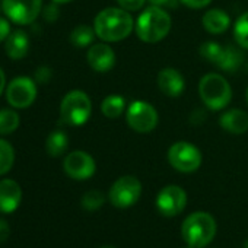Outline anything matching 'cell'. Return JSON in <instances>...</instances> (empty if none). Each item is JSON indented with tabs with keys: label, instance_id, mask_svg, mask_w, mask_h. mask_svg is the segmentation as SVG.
Segmentation results:
<instances>
[{
	"label": "cell",
	"instance_id": "f1b7e54d",
	"mask_svg": "<svg viewBox=\"0 0 248 248\" xmlns=\"http://www.w3.org/2000/svg\"><path fill=\"white\" fill-rule=\"evenodd\" d=\"M59 16H60V9H59V5L57 3L51 2L47 6H44V9H43V18L47 22H50V24L51 22H56L59 19Z\"/></svg>",
	"mask_w": 248,
	"mask_h": 248
},
{
	"label": "cell",
	"instance_id": "cb8c5ba5",
	"mask_svg": "<svg viewBox=\"0 0 248 248\" xmlns=\"http://www.w3.org/2000/svg\"><path fill=\"white\" fill-rule=\"evenodd\" d=\"M199 53L200 56L207 60L209 63H213L215 66L219 64V62L222 60L223 57V53H225V47L220 46L219 43H215V41H206L200 46L199 48Z\"/></svg>",
	"mask_w": 248,
	"mask_h": 248
},
{
	"label": "cell",
	"instance_id": "44dd1931",
	"mask_svg": "<svg viewBox=\"0 0 248 248\" xmlns=\"http://www.w3.org/2000/svg\"><path fill=\"white\" fill-rule=\"evenodd\" d=\"M242 62H244L242 53L238 48L232 47V46H226L223 57H222V60L219 62V64L216 67L220 69V70H225L228 73H233L241 67Z\"/></svg>",
	"mask_w": 248,
	"mask_h": 248
},
{
	"label": "cell",
	"instance_id": "52a82bcc",
	"mask_svg": "<svg viewBox=\"0 0 248 248\" xmlns=\"http://www.w3.org/2000/svg\"><path fill=\"white\" fill-rule=\"evenodd\" d=\"M126 121L129 127L136 133H151L158 124V111L146 101H133L126 108Z\"/></svg>",
	"mask_w": 248,
	"mask_h": 248
},
{
	"label": "cell",
	"instance_id": "1f68e13d",
	"mask_svg": "<svg viewBox=\"0 0 248 248\" xmlns=\"http://www.w3.org/2000/svg\"><path fill=\"white\" fill-rule=\"evenodd\" d=\"M11 34V24L5 18L0 16V43L5 41Z\"/></svg>",
	"mask_w": 248,
	"mask_h": 248
},
{
	"label": "cell",
	"instance_id": "d6986e66",
	"mask_svg": "<svg viewBox=\"0 0 248 248\" xmlns=\"http://www.w3.org/2000/svg\"><path fill=\"white\" fill-rule=\"evenodd\" d=\"M69 148V138L63 130H54L48 135L46 140V151L50 156L59 158Z\"/></svg>",
	"mask_w": 248,
	"mask_h": 248
},
{
	"label": "cell",
	"instance_id": "f35d334b",
	"mask_svg": "<svg viewBox=\"0 0 248 248\" xmlns=\"http://www.w3.org/2000/svg\"><path fill=\"white\" fill-rule=\"evenodd\" d=\"M0 11H2V0H0Z\"/></svg>",
	"mask_w": 248,
	"mask_h": 248
},
{
	"label": "cell",
	"instance_id": "d4e9b609",
	"mask_svg": "<svg viewBox=\"0 0 248 248\" xmlns=\"http://www.w3.org/2000/svg\"><path fill=\"white\" fill-rule=\"evenodd\" d=\"M15 162V151L14 146L5 140L0 139V175L8 174Z\"/></svg>",
	"mask_w": 248,
	"mask_h": 248
},
{
	"label": "cell",
	"instance_id": "83f0119b",
	"mask_svg": "<svg viewBox=\"0 0 248 248\" xmlns=\"http://www.w3.org/2000/svg\"><path fill=\"white\" fill-rule=\"evenodd\" d=\"M118 8L127 11V12H138L143 8L146 0H115Z\"/></svg>",
	"mask_w": 248,
	"mask_h": 248
},
{
	"label": "cell",
	"instance_id": "9c48e42d",
	"mask_svg": "<svg viewBox=\"0 0 248 248\" xmlns=\"http://www.w3.org/2000/svg\"><path fill=\"white\" fill-rule=\"evenodd\" d=\"M3 14L16 25L35 22L43 11V0H2Z\"/></svg>",
	"mask_w": 248,
	"mask_h": 248
},
{
	"label": "cell",
	"instance_id": "60d3db41",
	"mask_svg": "<svg viewBox=\"0 0 248 248\" xmlns=\"http://www.w3.org/2000/svg\"><path fill=\"white\" fill-rule=\"evenodd\" d=\"M186 248H193V247H190V245H188V247H186Z\"/></svg>",
	"mask_w": 248,
	"mask_h": 248
},
{
	"label": "cell",
	"instance_id": "4dcf8cb0",
	"mask_svg": "<svg viewBox=\"0 0 248 248\" xmlns=\"http://www.w3.org/2000/svg\"><path fill=\"white\" fill-rule=\"evenodd\" d=\"M178 2L190 9H202L209 6L212 0H178Z\"/></svg>",
	"mask_w": 248,
	"mask_h": 248
},
{
	"label": "cell",
	"instance_id": "ba28073f",
	"mask_svg": "<svg viewBox=\"0 0 248 248\" xmlns=\"http://www.w3.org/2000/svg\"><path fill=\"white\" fill-rule=\"evenodd\" d=\"M168 162L180 172H194L202 165V152L188 142H177L168 149Z\"/></svg>",
	"mask_w": 248,
	"mask_h": 248
},
{
	"label": "cell",
	"instance_id": "7c38bea8",
	"mask_svg": "<svg viewBox=\"0 0 248 248\" xmlns=\"http://www.w3.org/2000/svg\"><path fill=\"white\" fill-rule=\"evenodd\" d=\"M64 172L78 181L91 178L96 171L95 159L85 151H73L63 161Z\"/></svg>",
	"mask_w": 248,
	"mask_h": 248
},
{
	"label": "cell",
	"instance_id": "9a60e30c",
	"mask_svg": "<svg viewBox=\"0 0 248 248\" xmlns=\"http://www.w3.org/2000/svg\"><path fill=\"white\" fill-rule=\"evenodd\" d=\"M158 86L164 95H167L170 98H177L184 92L186 80L177 69L164 67L158 73Z\"/></svg>",
	"mask_w": 248,
	"mask_h": 248
},
{
	"label": "cell",
	"instance_id": "7402d4cb",
	"mask_svg": "<svg viewBox=\"0 0 248 248\" xmlns=\"http://www.w3.org/2000/svg\"><path fill=\"white\" fill-rule=\"evenodd\" d=\"M96 34L95 30L89 25H78L73 28V31L70 32V43L76 47V48H85L92 46L93 40H95Z\"/></svg>",
	"mask_w": 248,
	"mask_h": 248
},
{
	"label": "cell",
	"instance_id": "ffe728a7",
	"mask_svg": "<svg viewBox=\"0 0 248 248\" xmlns=\"http://www.w3.org/2000/svg\"><path fill=\"white\" fill-rule=\"evenodd\" d=\"M126 108H127L126 99H124L121 95H117V93L108 95L101 102V111H102V114L107 118H111V120L120 117L124 111H126Z\"/></svg>",
	"mask_w": 248,
	"mask_h": 248
},
{
	"label": "cell",
	"instance_id": "603a6c76",
	"mask_svg": "<svg viewBox=\"0 0 248 248\" xmlns=\"http://www.w3.org/2000/svg\"><path fill=\"white\" fill-rule=\"evenodd\" d=\"M21 124L19 114L15 109H0V136L12 135Z\"/></svg>",
	"mask_w": 248,
	"mask_h": 248
},
{
	"label": "cell",
	"instance_id": "7a4b0ae2",
	"mask_svg": "<svg viewBox=\"0 0 248 248\" xmlns=\"http://www.w3.org/2000/svg\"><path fill=\"white\" fill-rule=\"evenodd\" d=\"M172 19L164 8L149 6L138 18L135 30L143 43L155 44L162 41L171 31Z\"/></svg>",
	"mask_w": 248,
	"mask_h": 248
},
{
	"label": "cell",
	"instance_id": "f546056e",
	"mask_svg": "<svg viewBox=\"0 0 248 248\" xmlns=\"http://www.w3.org/2000/svg\"><path fill=\"white\" fill-rule=\"evenodd\" d=\"M35 82L37 83H41V85H47L51 78H53V70L48 67V66H40L37 70H35Z\"/></svg>",
	"mask_w": 248,
	"mask_h": 248
},
{
	"label": "cell",
	"instance_id": "30bf717a",
	"mask_svg": "<svg viewBox=\"0 0 248 248\" xmlns=\"http://www.w3.org/2000/svg\"><path fill=\"white\" fill-rule=\"evenodd\" d=\"M37 98L35 80L27 76L15 78L6 88V101L16 109H25L34 104Z\"/></svg>",
	"mask_w": 248,
	"mask_h": 248
},
{
	"label": "cell",
	"instance_id": "8fae6325",
	"mask_svg": "<svg viewBox=\"0 0 248 248\" xmlns=\"http://www.w3.org/2000/svg\"><path fill=\"white\" fill-rule=\"evenodd\" d=\"M187 204V193L180 186H167L156 196V207L165 217L180 215Z\"/></svg>",
	"mask_w": 248,
	"mask_h": 248
},
{
	"label": "cell",
	"instance_id": "4316f807",
	"mask_svg": "<svg viewBox=\"0 0 248 248\" xmlns=\"http://www.w3.org/2000/svg\"><path fill=\"white\" fill-rule=\"evenodd\" d=\"M104 202H105V196H104L102 191H99V190H89V191H86L82 196L80 204H82V207L85 210L95 212V210L102 207Z\"/></svg>",
	"mask_w": 248,
	"mask_h": 248
},
{
	"label": "cell",
	"instance_id": "e575fe53",
	"mask_svg": "<svg viewBox=\"0 0 248 248\" xmlns=\"http://www.w3.org/2000/svg\"><path fill=\"white\" fill-rule=\"evenodd\" d=\"M5 86H6V76H5V72L2 70V67H0V95L3 93Z\"/></svg>",
	"mask_w": 248,
	"mask_h": 248
},
{
	"label": "cell",
	"instance_id": "277c9868",
	"mask_svg": "<svg viewBox=\"0 0 248 248\" xmlns=\"http://www.w3.org/2000/svg\"><path fill=\"white\" fill-rule=\"evenodd\" d=\"M199 95L203 104L212 111L226 108L232 99V88L219 73H207L200 79Z\"/></svg>",
	"mask_w": 248,
	"mask_h": 248
},
{
	"label": "cell",
	"instance_id": "5bb4252c",
	"mask_svg": "<svg viewBox=\"0 0 248 248\" xmlns=\"http://www.w3.org/2000/svg\"><path fill=\"white\" fill-rule=\"evenodd\" d=\"M22 200L21 186L11 178L0 180V213H14Z\"/></svg>",
	"mask_w": 248,
	"mask_h": 248
},
{
	"label": "cell",
	"instance_id": "484cf974",
	"mask_svg": "<svg viewBox=\"0 0 248 248\" xmlns=\"http://www.w3.org/2000/svg\"><path fill=\"white\" fill-rule=\"evenodd\" d=\"M233 37L241 48L248 50V12H244L233 25Z\"/></svg>",
	"mask_w": 248,
	"mask_h": 248
},
{
	"label": "cell",
	"instance_id": "e0dca14e",
	"mask_svg": "<svg viewBox=\"0 0 248 248\" xmlns=\"http://www.w3.org/2000/svg\"><path fill=\"white\" fill-rule=\"evenodd\" d=\"M5 51L12 60L24 59L30 51V37L25 31L16 30L5 40Z\"/></svg>",
	"mask_w": 248,
	"mask_h": 248
},
{
	"label": "cell",
	"instance_id": "4fadbf2b",
	"mask_svg": "<svg viewBox=\"0 0 248 248\" xmlns=\"http://www.w3.org/2000/svg\"><path fill=\"white\" fill-rule=\"evenodd\" d=\"M86 60L92 70L98 73H107L115 66L117 59H115L114 50L108 44L99 43V44H92L89 47Z\"/></svg>",
	"mask_w": 248,
	"mask_h": 248
},
{
	"label": "cell",
	"instance_id": "836d02e7",
	"mask_svg": "<svg viewBox=\"0 0 248 248\" xmlns=\"http://www.w3.org/2000/svg\"><path fill=\"white\" fill-rule=\"evenodd\" d=\"M11 235V228H9V223L0 217V244L5 242Z\"/></svg>",
	"mask_w": 248,
	"mask_h": 248
},
{
	"label": "cell",
	"instance_id": "d6a6232c",
	"mask_svg": "<svg viewBox=\"0 0 248 248\" xmlns=\"http://www.w3.org/2000/svg\"><path fill=\"white\" fill-rule=\"evenodd\" d=\"M146 2H149L152 6H158V8H171V9H174L177 5H178V2L177 0H146Z\"/></svg>",
	"mask_w": 248,
	"mask_h": 248
},
{
	"label": "cell",
	"instance_id": "8d00e7d4",
	"mask_svg": "<svg viewBox=\"0 0 248 248\" xmlns=\"http://www.w3.org/2000/svg\"><path fill=\"white\" fill-rule=\"evenodd\" d=\"M244 248H248V239H247V241L244 242Z\"/></svg>",
	"mask_w": 248,
	"mask_h": 248
},
{
	"label": "cell",
	"instance_id": "ab89813d",
	"mask_svg": "<svg viewBox=\"0 0 248 248\" xmlns=\"http://www.w3.org/2000/svg\"><path fill=\"white\" fill-rule=\"evenodd\" d=\"M247 102H248V89H247Z\"/></svg>",
	"mask_w": 248,
	"mask_h": 248
},
{
	"label": "cell",
	"instance_id": "d590c367",
	"mask_svg": "<svg viewBox=\"0 0 248 248\" xmlns=\"http://www.w3.org/2000/svg\"><path fill=\"white\" fill-rule=\"evenodd\" d=\"M51 2L57 3V5H66V3H70L73 0H51Z\"/></svg>",
	"mask_w": 248,
	"mask_h": 248
},
{
	"label": "cell",
	"instance_id": "8992f818",
	"mask_svg": "<svg viewBox=\"0 0 248 248\" xmlns=\"http://www.w3.org/2000/svg\"><path fill=\"white\" fill-rule=\"evenodd\" d=\"M142 196V183L133 175L118 178L109 188L108 199L117 209H127L139 202Z\"/></svg>",
	"mask_w": 248,
	"mask_h": 248
},
{
	"label": "cell",
	"instance_id": "3957f363",
	"mask_svg": "<svg viewBox=\"0 0 248 248\" xmlns=\"http://www.w3.org/2000/svg\"><path fill=\"white\" fill-rule=\"evenodd\" d=\"M181 235L187 245L193 248H204L216 235V220L207 212H194L184 219Z\"/></svg>",
	"mask_w": 248,
	"mask_h": 248
},
{
	"label": "cell",
	"instance_id": "2e32d148",
	"mask_svg": "<svg viewBox=\"0 0 248 248\" xmlns=\"http://www.w3.org/2000/svg\"><path fill=\"white\" fill-rule=\"evenodd\" d=\"M219 126L231 135H244L248 132V114L238 108L228 109L219 117Z\"/></svg>",
	"mask_w": 248,
	"mask_h": 248
},
{
	"label": "cell",
	"instance_id": "74e56055",
	"mask_svg": "<svg viewBox=\"0 0 248 248\" xmlns=\"http://www.w3.org/2000/svg\"><path fill=\"white\" fill-rule=\"evenodd\" d=\"M101 248H114V247H108V245H107V247H101Z\"/></svg>",
	"mask_w": 248,
	"mask_h": 248
},
{
	"label": "cell",
	"instance_id": "5b68a950",
	"mask_svg": "<svg viewBox=\"0 0 248 248\" xmlns=\"http://www.w3.org/2000/svg\"><path fill=\"white\" fill-rule=\"evenodd\" d=\"M92 114V101L86 92L73 89L67 92L60 104L62 121L69 126H82Z\"/></svg>",
	"mask_w": 248,
	"mask_h": 248
},
{
	"label": "cell",
	"instance_id": "ac0fdd59",
	"mask_svg": "<svg viewBox=\"0 0 248 248\" xmlns=\"http://www.w3.org/2000/svg\"><path fill=\"white\" fill-rule=\"evenodd\" d=\"M202 24L203 28L213 35H219L222 32H225L229 25H231V18L229 15L222 11V9H210L207 11L203 18H202Z\"/></svg>",
	"mask_w": 248,
	"mask_h": 248
},
{
	"label": "cell",
	"instance_id": "6da1fadb",
	"mask_svg": "<svg viewBox=\"0 0 248 248\" xmlns=\"http://www.w3.org/2000/svg\"><path fill=\"white\" fill-rule=\"evenodd\" d=\"M135 28L130 12L121 8L102 9L93 19V30L99 40L105 43H118L126 40Z\"/></svg>",
	"mask_w": 248,
	"mask_h": 248
}]
</instances>
